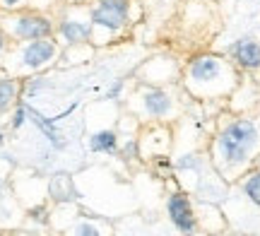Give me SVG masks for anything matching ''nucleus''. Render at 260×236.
Instances as JSON below:
<instances>
[{
  "label": "nucleus",
  "mask_w": 260,
  "mask_h": 236,
  "mask_svg": "<svg viewBox=\"0 0 260 236\" xmlns=\"http://www.w3.org/2000/svg\"><path fill=\"white\" fill-rule=\"evenodd\" d=\"M75 236H99V229L92 227L89 222H84V224H80V227H77V234H75Z\"/></svg>",
  "instance_id": "obj_18"
},
{
  "label": "nucleus",
  "mask_w": 260,
  "mask_h": 236,
  "mask_svg": "<svg viewBox=\"0 0 260 236\" xmlns=\"http://www.w3.org/2000/svg\"><path fill=\"white\" fill-rule=\"evenodd\" d=\"M212 236H226V231H224V234H212Z\"/></svg>",
  "instance_id": "obj_21"
},
{
  "label": "nucleus",
  "mask_w": 260,
  "mask_h": 236,
  "mask_svg": "<svg viewBox=\"0 0 260 236\" xmlns=\"http://www.w3.org/2000/svg\"><path fill=\"white\" fill-rule=\"evenodd\" d=\"M219 208L224 212L229 231L239 236H260V208H255L234 183Z\"/></svg>",
  "instance_id": "obj_5"
},
{
  "label": "nucleus",
  "mask_w": 260,
  "mask_h": 236,
  "mask_svg": "<svg viewBox=\"0 0 260 236\" xmlns=\"http://www.w3.org/2000/svg\"><path fill=\"white\" fill-rule=\"evenodd\" d=\"M3 31L17 41H37L53 37V19L39 10H19L10 12L3 19Z\"/></svg>",
  "instance_id": "obj_6"
},
{
  "label": "nucleus",
  "mask_w": 260,
  "mask_h": 236,
  "mask_svg": "<svg viewBox=\"0 0 260 236\" xmlns=\"http://www.w3.org/2000/svg\"><path fill=\"white\" fill-rule=\"evenodd\" d=\"M0 140H3V135H0Z\"/></svg>",
  "instance_id": "obj_22"
},
{
  "label": "nucleus",
  "mask_w": 260,
  "mask_h": 236,
  "mask_svg": "<svg viewBox=\"0 0 260 236\" xmlns=\"http://www.w3.org/2000/svg\"><path fill=\"white\" fill-rule=\"evenodd\" d=\"M29 0H0V8L8 10V12H15V10H19L22 5H27Z\"/></svg>",
  "instance_id": "obj_17"
},
{
  "label": "nucleus",
  "mask_w": 260,
  "mask_h": 236,
  "mask_svg": "<svg viewBox=\"0 0 260 236\" xmlns=\"http://www.w3.org/2000/svg\"><path fill=\"white\" fill-rule=\"evenodd\" d=\"M234 186L241 190L243 195L251 200L255 208H260V169H258V166H253L251 171H246V174H243V176L236 181Z\"/></svg>",
  "instance_id": "obj_14"
},
{
  "label": "nucleus",
  "mask_w": 260,
  "mask_h": 236,
  "mask_svg": "<svg viewBox=\"0 0 260 236\" xmlns=\"http://www.w3.org/2000/svg\"><path fill=\"white\" fill-rule=\"evenodd\" d=\"M178 77V68L171 58H154L145 63L142 68V80L140 82H147V85H167L174 82Z\"/></svg>",
  "instance_id": "obj_12"
},
{
  "label": "nucleus",
  "mask_w": 260,
  "mask_h": 236,
  "mask_svg": "<svg viewBox=\"0 0 260 236\" xmlns=\"http://www.w3.org/2000/svg\"><path fill=\"white\" fill-rule=\"evenodd\" d=\"M19 80L15 77H5V80H0V111H8L10 106L17 104L19 99Z\"/></svg>",
  "instance_id": "obj_15"
},
{
  "label": "nucleus",
  "mask_w": 260,
  "mask_h": 236,
  "mask_svg": "<svg viewBox=\"0 0 260 236\" xmlns=\"http://www.w3.org/2000/svg\"><path fill=\"white\" fill-rule=\"evenodd\" d=\"M128 111L138 123H174L183 114V102L164 85L138 82L128 96Z\"/></svg>",
  "instance_id": "obj_3"
},
{
  "label": "nucleus",
  "mask_w": 260,
  "mask_h": 236,
  "mask_svg": "<svg viewBox=\"0 0 260 236\" xmlns=\"http://www.w3.org/2000/svg\"><path fill=\"white\" fill-rule=\"evenodd\" d=\"M183 92L195 102L229 99L241 82L239 68L217 53H198L183 68Z\"/></svg>",
  "instance_id": "obj_2"
},
{
  "label": "nucleus",
  "mask_w": 260,
  "mask_h": 236,
  "mask_svg": "<svg viewBox=\"0 0 260 236\" xmlns=\"http://www.w3.org/2000/svg\"><path fill=\"white\" fill-rule=\"evenodd\" d=\"M51 195H53L56 200H70V198H75L77 193H75L73 179H70L68 174H58V176H53V181H51Z\"/></svg>",
  "instance_id": "obj_16"
},
{
  "label": "nucleus",
  "mask_w": 260,
  "mask_h": 236,
  "mask_svg": "<svg viewBox=\"0 0 260 236\" xmlns=\"http://www.w3.org/2000/svg\"><path fill=\"white\" fill-rule=\"evenodd\" d=\"M58 37L68 46H82L92 44V15L89 8L75 5L60 22H58Z\"/></svg>",
  "instance_id": "obj_9"
},
{
  "label": "nucleus",
  "mask_w": 260,
  "mask_h": 236,
  "mask_svg": "<svg viewBox=\"0 0 260 236\" xmlns=\"http://www.w3.org/2000/svg\"><path fill=\"white\" fill-rule=\"evenodd\" d=\"M58 58H60V41H56L53 37L22 41V46L17 48V65L22 73H41L56 65Z\"/></svg>",
  "instance_id": "obj_7"
},
{
  "label": "nucleus",
  "mask_w": 260,
  "mask_h": 236,
  "mask_svg": "<svg viewBox=\"0 0 260 236\" xmlns=\"http://www.w3.org/2000/svg\"><path fill=\"white\" fill-rule=\"evenodd\" d=\"M167 215L171 224L183 236H198V215H195V203L186 190H174L167 198Z\"/></svg>",
  "instance_id": "obj_10"
},
{
  "label": "nucleus",
  "mask_w": 260,
  "mask_h": 236,
  "mask_svg": "<svg viewBox=\"0 0 260 236\" xmlns=\"http://www.w3.org/2000/svg\"><path fill=\"white\" fill-rule=\"evenodd\" d=\"M5 46H8V34H5V31L0 29V53L5 51Z\"/></svg>",
  "instance_id": "obj_19"
},
{
  "label": "nucleus",
  "mask_w": 260,
  "mask_h": 236,
  "mask_svg": "<svg viewBox=\"0 0 260 236\" xmlns=\"http://www.w3.org/2000/svg\"><path fill=\"white\" fill-rule=\"evenodd\" d=\"M207 154L214 171L226 183H236L260 157V118L258 114H224L214 123L207 142Z\"/></svg>",
  "instance_id": "obj_1"
},
{
  "label": "nucleus",
  "mask_w": 260,
  "mask_h": 236,
  "mask_svg": "<svg viewBox=\"0 0 260 236\" xmlns=\"http://www.w3.org/2000/svg\"><path fill=\"white\" fill-rule=\"evenodd\" d=\"M133 0H96L89 5L92 15V44H109L130 24Z\"/></svg>",
  "instance_id": "obj_4"
},
{
  "label": "nucleus",
  "mask_w": 260,
  "mask_h": 236,
  "mask_svg": "<svg viewBox=\"0 0 260 236\" xmlns=\"http://www.w3.org/2000/svg\"><path fill=\"white\" fill-rule=\"evenodd\" d=\"M255 166H258V169H260V157H258V161H255Z\"/></svg>",
  "instance_id": "obj_20"
},
{
  "label": "nucleus",
  "mask_w": 260,
  "mask_h": 236,
  "mask_svg": "<svg viewBox=\"0 0 260 236\" xmlns=\"http://www.w3.org/2000/svg\"><path fill=\"white\" fill-rule=\"evenodd\" d=\"M138 145L142 159H164V157H169L171 145H174L171 123H142Z\"/></svg>",
  "instance_id": "obj_8"
},
{
  "label": "nucleus",
  "mask_w": 260,
  "mask_h": 236,
  "mask_svg": "<svg viewBox=\"0 0 260 236\" xmlns=\"http://www.w3.org/2000/svg\"><path fill=\"white\" fill-rule=\"evenodd\" d=\"M118 138H121V135H118L116 128H102V130H96L89 135L87 145H89L92 152L111 154V152H118V147H121V140H118Z\"/></svg>",
  "instance_id": "obj_13"
},
{
  "label": "nucleus",
  "mask_w": 260,
  "mask_h": 236,
  "mask_svg": "<svg viewBox=\"0 0 260 236\" xmlns=\"http://www.w3.org/2000/svg\"><path fill=\"white\" fill-rule=\"evenodd\" d=\"M229 60L243 73H258L260 70V41L255 37L236 39L229 48Z\"/></svg>",
  "instance_id": "obj_11"
}]
</instances>
